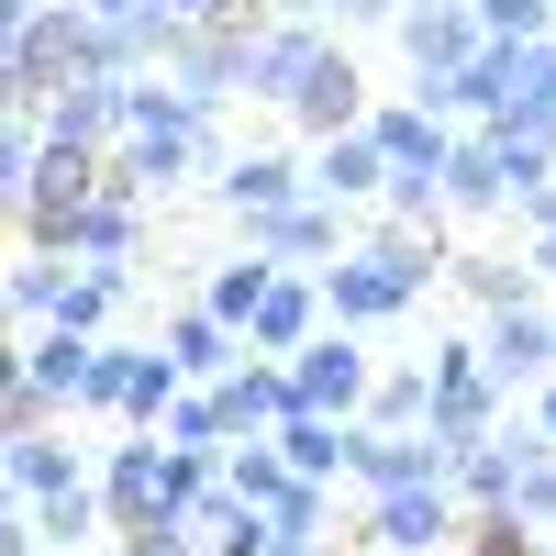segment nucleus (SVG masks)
I'll return each mask as SVG.
<instances>
[{
  "mask_svg": "<svg viewBox=\"0 0 556 556\" xmlns=\"http://www.w3.org/2000/svg\"><path fill=\"white\" fill-rule=\"evenodd\" d=\"M468 501H456V479H434V490H379L367 501V556H456L468 545Z\"/></svg>",
  "mask_w": 556,
  "mask_h": 556,
  "instance_id": "obj_5",
  "label": "nucleus"
},
{
  "mask_svg": "<svg viewBox=\"0 0 556 556\" xmlns=\"http://www.w3.org/2000/svg\"><path fill=\"white\" fill-rule=\"evenodd\" d=\"M323 323H334V301H323V267H278L267 301L245 312V345H256V356H301Z\"/></svg>",
  "mask_w": 556,
  "mask_h": 556,
  "instance_id": "obj_17",
  "label": "nucleus"
},
{
  "mask_svg": "<svg viewBox=\"0 0 556 556\" xmlns=\"http://www.w3.org/2000/svg\"><path fill=\"white\" fill-rule=\"evenodd\" d=\"M256 556H323V534H290V523H267V545Z\"/></svg>",
  "mask_w": 556,
  "mask_h": 556,
  "instance_id": "obj_42",
  "label": "nucleus"
},
{
  "mask_svg": "<svg viewBox=\"0 0 556 556\" xmlns=\"http://www.w3.org/2000/svg\"><path fill=\"white\" fill-rule=\"evenodd\" d=\"M0 424H12V434H45V424H67V412H56V401H45L23 367H12V390H0Z\"/></svg>",
  "mask_w": 556,
  "mask_h": 556,
  "instance_id": "obj_38",
  "label": "nucleus"
},
{
  "mask_svg": "<svg viewBox=\"0 0 556 556\" xmlns=\"http://www.w3.org/2000/svg\"><path fill=\"white\" fill-rule=\"evenodd\" d=\"M0 78H12V112H45V101H56V89H78V78H123V45H112V23H89L78 0H56V12L12 23Z\"/></svg>",
  "mask_w": 556,
  "mask_h": 556,
  "instance_id": "obj_3",
  "label": "nucleus"
},
{
  "mask_svg": "<svg viewBox=\"0 0 556 556\" xmlns=\"http://www.w3.org/2000/svg\"><path fill=\"white\" fill-rule=\"evenodd\" d=\"M267 12H290V23H334V0H267Z\"/></svg>",
  "mask_w": 556,
  "mask_h": 556,
  "instance_id": "obj_45",
  "label": "nucleus"
},
{
  "mask_svg": "<svg viewBox=\"0 0 556 556\" xmlns=\"http://www.w3.org/2000/svg\"><path fill=\"white\" fill-rule=\"evenodd\" d=\"M445 212H513V167H501V134L490 123H468L456 134V156H445Z\"/></svg>",
  "mask_w": 556,
  "mask_h": 556,
  "instance_id": "obj_24",
  "label": "nucleus"
},
{
  "mask_svg": "<svg viewBox=\"0 0 556 556\" xmlns=\"http://www.w3.org/2000/svg\"><path fill=\"white\" fill-rule=\"evenodd\" d=\"M89 356H101V334H56V323H45V334H34V345H23L12 367H23V379H34L45 401H56L67 424H78V390H89Z\"/></svg>",
  "mask_w": 556,
  "mask_h": 556,
  "instance_id": "obj_25",
  "label": "nucleus"
},
{
  "mask_svg": "<svg viewBox=\"0 0 556 556\" xmlns=\"http://www.w3.org/2000/svg\"><path fill=\"white\" fill-rule=\"evenodd\" d=\"M534 456H556V445H545V424H534V412H513L501 434L456 445V501H468V513H513V490H523V468H534Z\"/></svg>",
  "mask_w": 556,
  "mask_h": 556,
  "instance_id": "obj_9",
  "label": "nucleus"
},
{
  "mask_svg": "<svg viewBox=\"0 0 556 556\" xmlns=\"http://www.w3.org/2000/svg\"><path fill=\"white\" fill-rule=\"evenodd\" d=\"M156 434H167V445H190V456H235V412H223V390H190Z\"/></svg>",
  "mask_w": 556,
  "mask_h": 556,
  "instance_id": "obj_32",
  "label": "nucleus"
},
{
  "mask_svg": "<svg viewBox=\"0 0 556 556\" xmlns=\"http://www.w3.org/2000/svg\"><path fill=\"white\" fill-rule=\"evenodd\" d=\"M367 112H379V101H367V78H356V56L334 45V56H323V78H312V89H301V101L278 112V123H290L301 146H334V134H356Z\"/></svg>",
  "mask_w": 556,
  "mask_h": 556,
  "instance_id": "obj_20",
  "label": "nucleus"
},
{
  "mask_svg": "<svg viewBox=\"0 0 556 556\" xmlns=\"http://www.w3.org/2000/svg\"><path fill=\"white\" fill-rule=\"evenodd\" d=\"M356 235H367V223H356L345 201H323V190H312V201H290V212H267V223H245V245H256V256H278V267H334Z\"/></svg>",
  "mask_w": 556,
  "mask_h": 556,
  "instance_id": "obj_13",
  "label": "nucleus"
},
{
  "mask_svg": "<svg viewBox=\"0 0 556 556\" xmlns=\"http://www.w3.org/2000/svg\"><path fill=\"white\" fill-rule=\"evenodd\" d=\"M167 12H178V23H256L267 0H167Z\"/></svg>",
  "mask_w": 556,
  "mask_h": 556,
  "instance_id": "obj_40",
  "label": "nucleus"
},
{
  "mask_svg": "<svg viewBox=\"0 0 556 556\" xmlns=\"http://www.w3.org/2000/svg\"><path fill=\"white\" fill-rule=\"evenodd\" d=\"M101 190H112V156H67V146H56V156H45L23 190H12L23 245H56V256H67V245H78V212L101 201Z\"/></svg>",
  "mask_w": 556,
  "mask_h": 556,
  "instance_id": "obj_4",
  "label": "nucleus"
},
{
  "mask_svg": "<svg viewBox=\"0 0 556 556\" xmlns=\"http://www.w3.org/2000/svg\"><path fill=\"white\" fill-rule=\"evenodd\" d=\"M323 56H334V23H290V12H267V23H256V56H245V101L290 112L301 89L323 78Z\"/></svg>",
  "mask_w": 556,
  "mask_h": 556,
  "instance_id": "obj_8",
  "label": "nucleus"
},
{
  "mask_svg": "<svg viewBox=\"0 0 556 556\" xmlns=\"http://www.w3.org/2000/svg\"><path fill=\"white\" fill-rule=\"evenodd\" d=\"M401 12H412V0H334V23H367V34H390Z\"/></svg>",
  "mask_w": 556,
  "mask_h": 556,
  "instance_id": "obj_41",
  "label": "nucleus"
},
{
  "mask_svg": "<svg viewBox=\"0 0 556 556\" xmlns=\"http://www.w3.org/2000/svg\"><path fill=\"white\" fill-rule=\"evenodd\" d=\"M123 101H134V134H123V156H112V190L156 201V190H190V178L212 190V167H223V112H201L167 67L134 78Z\"/></svg>",
  "mask_w": 556,
  "mask_h": 556,
  "instance_id": "obj_2",
  "label": "nucleus"
},
{
  "mask_svg": "<svg viewBox=\"0 0 556 556\" xmlns=\"http://www.w3.org/2000/svg\"><path fill=\"white\" fill-rule=\"evenodd\" d=\"M134 356H146V345H123V334H101V356H89V390H78V424H123V390H134Z\"/></svg>",
  "mask_w": 556,
  "mask_h": 556,
  "instance_id": "obj_31",
  "label": "nucleus"
},
{
  "mask_svg": "<svg viewBox=\"0 0 556 556\" xmlns=\"http://www.w3.org/2000/svg\"><path fill=\"white\" fill-rule=\"evenodd\" d=\"M212 201L235 212V223H267V212L312 201V156H290V146H235V156L212 167Z\"/></svg>",
  "mask_w": 556,
  "mask_h": 556,
  "instance_id": "obj_10",
  "label": "nucleus"
},
{
  "mask_svg": "<svg viewBox=\"0 0 556 556\" xmlns=\"http://www.w3.org/2000/svg\"><path fill=\"white\" fill-rule=\"evenodd\" d=\"M67 267H78V256H56V245H23V256H12V312L34 323V334H45L56 301H67Z\"/></svg>",
  "mask_w": 556,
  "mask_h": 556,
  "instance_id": "obj_30",
  "label": "nucleus"
},
{
  "mask_svg": "<svg viewBox=\"0 0 556 556\" xmlns=\"http://www.w3.org/2000/svg\"><path fill=\"white\" fill-rule=\"evenodd\" d=\"M112 312H123V278H101V267H67L56 334H112Z\"/></svg>",
  "mask_w": 556,
  "mask_h": 556,
  "instance_id": "obj_34",
  "label": "nucleus"
},
{
  "mask_svg": "<svg viewBox=\"0 0 556 556\" xmlns=\"http://www.w3.org/2000/svg\"><path fill=\"white\" fill-rule=\"evenodd\" d=\"M290 390H301V412H334V424H356L367 390H379V356H367L356 323H323V334L290 356Z\"/></svg>",
  "mask_w": 556,
  "mask_h": 556,
  "instance_id": "obj_7",
  "label": "nucleus"
},
{
  "mask_svg": "<svg viewBox=\"0 0 556 556\" xmlns=\"http://www.w3.org/2000/svg\"><path fill=\"white\" fill-rule=\"evenodd\" d=\"M101 501H112V534L167 523V434H134L123 424V445H101Z\"/></svg>",
  "mask_w": 556,
  "mask_h": 556,
  "instance_id": "obj_14",
  "label": "nucleus"
},
{
  "mask_svg": "<svg viewBox=\"0 0 556 556\" xmlns=\"http://www.w3.org/2000/svg\"><path fill=\"white\" fill-rule=\"evenodd\" d=\"M256 23H267V12H256ZM256 23H190V34H178V56H167V78L190 89L201 112L245 101V56H256Z\"/></svg>",
  "mask_w": 556,
  "mask_h": 556,
  "instance_id": "obj_12",
  "label": "nucleus"
},
{
  "mask_svg": "<svg viewBox=\"0 0 556 556\" xmlns=\"http://www.w3.org/2000/svg\"><path fill=\"white\" fill-rule=\"evenodd\" d=\"M523 235H556V178H545V190L523 201Z\"/></svg>",
  "mask_w": 556,
  "mask_h": 556,
  "instance_id": "obj_43",
  "label": "nucleus"
},
{
  "mask_svg": "<svg viewBox=\"0 0 556 556\" xmlns=\"http://www.w3.org/2000/svg\"><path fill=\"white\" fill-rule=\"evenodd\" d=\"M379 223H445V178H424V167H390Z\"/></svg>",
  "mask_w": 556,
  "mask_h": 556,
  "instance_id": "obj_35",
  "label": "nucleus"
},
{
  "mask_svg": "<svg viewBox=\"0 0 556 556\" xmlns=\"http://www.w3.org/2000/svg\"><path fill=\"white\" fill-rule=\"evenodd\" d=\"M523 412H534V424H545V445H556V379H545V390H534Z\"/></svg>",
  "mask_w": 556,
  "mask_h": 556,
  "instance_id": "obj_46",
  "label": "nucleus"
},
{
  "mask_svg": "<svg viewBox=\"0 0 556 556\" xmlns=\"http://www.w3.org/2000/svg\"><path fill=\"white\" fill-rule=\"evenodd\" d=\"M424 367H434V434L445 445H479V434H501L513 424V390L479 367V334H456V345H424Z\"/></svg>",
  "mask_w": 556,
  "mask_h": 556,
  "instance_id": "obj_6",
  "label": "nucleus"
},
{
  "mask_svg": "<svg viewBox=\"0 0 556 556\" xmlns=\"http://www.w3.org/2000/svg\"><path fill=\"white\" fill-rule=\"evenodd\" d=\"M67 256L134 290V278H146V201H134V190H101V201L78 212V245H67Z\"/></svg>",
  "mask_w": 556,
  "mask_h": 556,
  "instance_id": "obj_18",
  "label": "nucleus"
},
{
  "mask_svg": "<svg viewBox=\"0 0 556 556\" xmlns=\"http://www.w3.org/2000/svg\"><path fill=\"white\" fill-rule=\"evenodd\" d=\"M312 190L323 201H345V212H367V201H379L390 190V146H379V134H334V146H312Z\"/></svg>",
  "mask_w": 556,
  "mask_h": 556,
  "instance_id": "obj_23",
  "label": "nucleus"
},
{
  "mask_svg": "<svg viewBox=\"0 0 556 556\" xmlns=\"http://www.w3.org/2000/svg\"><path fill=\"white\" fill-rule=\"evenodd\" d=\"M89 23H134V12H156V0H78Z\"/></svg>",
  "mask_w": 556,
  "mask_h": 556,
  "instance_id": "obj_44",
  "label": "nucleus"
},
{
  "mask_svg": "<svg viewBox=\"0 0 556 556\" xmlns=\"http://www.w3.org/2000/svg\"><path fill=\"white\" fill-rule=\"evenodd\" d=\"M101 479V445H67V424H45V434H12V501L34 513V501H67Z\"/></svg>",
  "mask_w": 556,
  "mask_h": 556,
  "instance_id": "obj_19",
  "label": "nucleus"
},
{
  "mask_svg": "<svg viewBox=\"0 0 556 556\" xmlns=\"http://www.w3.org/2000/svg\"><path fill=\"white\" fill-rule=\"evenodd\" d=\"M356 424H379V434H434V367L412 356V367H379V390H367Z\"/></svg>",
  "mask_w": 556,
  "mask_h": 556,
  "instance_id": "obj_28",
  "label": "nucleus"
},
{
  "mask_svg": "<svg viewBox=\"0 0 556 556\" xmlns=\"http://www.w3.org/2000/svg\"><path fill=\"white\" fill-rule=\"evenodd\" d=\"M456 556H545V534H534L523 513H479V523H468V545H456Z\"/></svg>",
  "mask_w": 556,
  "mask_h": 556,
  "instance_id": "obj_36",
  "label": "nucleus"
},
{
  "mask_svg": "<svg viewBox=\"0 0 556 556\" xmlns=\"http://www.w3.org/2000/svg\"><path fill=\"white\" fill-rule=\"evenodd\" d=\"M267 278H278V256H256V245H245V256H223V267H212V290H201V301H212V312L245 334V312L267 301Z\"/></svg>",
  "mask_w": 556,
  "mask_h": 556,
  "instance_id": "obj_33",
  "label": "nucleus"
},
{
  "mask_svg": "<svg viewBox=\"0 0 556 556\" xmlns=\"http://www.w3.org/2000/svg\"><path fill=\"white\" fill-rule=\"evenodd\" d=\"M367 134L390 146V167H424V178H445V156H456V134H468V123H445L434 101H412V89H401V101H379V112H367Z\"/></svg>",
  "mask_w": 556,
  "mask_h": 556,
  "instance_id": "obj_22",
  "label": "nucleus"
},
{
  "mask_svg": "<svg viewBox=\"0 0 556 556\" xmlns=\"http://www.w3.org/2000/svg\"><path fill=\"white\" fill-rule=\"evenodd\" d=\"M301 468H290V456H278V434H245L235 456H223V490H235V501H256V513H278V490H290Z\"/></svg>",
  "mask_w": 556,
  "mask_h": 556,
  "instance_id": "obj_29",
  "label": "nucleus"
},
{
  "mask_svg": "<svg viewBox=\"0 0 556 556\" xmlns=\"http://www.w3.org/2000/svg\"><path fill=\"white\" fill-rule=\"evenodd\" d=\"M424 290H445V223H367V235L323 267V301H334V323H356V334L412 323Z\"/></svg>",
  "mask_w": 556,
  "mask_h": 556,
  "instance_id": "obj_1",
  "label": "nucleus"
},
{
  "mask_svg": "<svg viewBox=\"0 0 556 556\" xmlns=\"http://www.w3.org/2000/svg\"><path fill=\"white\" fill-rule=\"evenodd\" d=\"M156 345H167L178 367H190V390H212V379H235V367L256 356V345H245V334H235V323H223L212 301H190V312H167V323H156Z\"/></svg>",
  "mask_w": 556,
  "mask_h": 556,
  "instance_id": "obj_21",
  "label": "nucleus"
},
{
  "mask_svg": "<svg viewBox=\"0 0 556 556\" xmlns=\"http://www.w3.org/2000/svg\"><path fill=\"white\" fill-rule=\"evenodd\" d=\"M513 513H523L534 534H556V456H534V468H523V490H513Z\"/></svg>",
  "mask_w": 556,
  "mask_h": 556,
  "instance_id": "obj_39",
  "label": "nucleus"
},
{
  "mask_svg": "<svg viewBox=\"0 0 556 556\" xmlns=\"http://www.w3.org/2000/svg\"><path fill=\"white\" fill-rule=\"evenodd\" d=\"M278 456H290L301 479H356V424H334V412H290V424H278Z\"/></svg>",
  "mask_w": 556,
  "mask_h": 556,
  "instance_id": "obj_26",
  "label": "nucleus"
},
{
  "mask_svg": "<svg viewBox=\"0 0 556 556\" xmlns=\"http://www.w3.org/2000/svg\"><path fill=\"white\" fill-rule=\"evenodd\" d=\"M390 45H401L412 78H456V67L490 45V23H479V0H412V12L390 23Z\"/></svg>",
  "mask_w": 556,
  "mask_h": 556,
  "instance_id": "obj_11",
  "label": "nucleus"
},
{
  "mask_svg": "<svg viewBox=\"0 0 556 556\" xmlns=\"http://www.w3.org/2000/svg\"><path fill=\"white\" fill-rule=\"evenodd\" d=\"M479 367H490V379L501 390H545L556 379V312L545 301H523V312H479Z\"/></svg>",
  "mask_w": 556,
  "mask_h": 556,
  "instance_id": "obj_15",
  "label": "nucleus"
},
{
  "mask_svg": "<svg viewBox=\"0 0 556 556\" xmlns=\"http://www.w3.org/2000/svg\"><path fill=\"white\" fill-rule=\"evenodd\" d=\"M456 479V445L445 434H379V424H356V501H379V490H434Z\"/></svg>",
  "mask_w": 556,
  "mask_h": 556,
  "instance_id": "obj_16",
  "label": "nucleus"
},
{
  "mask_svg": "<svg viewBox=\"0 0 556 556\" xmlns=\"http://www.w3.org/2000/svg\"><path fill=\"white\" fill-rule=\"evenodd\" d=\"M479 23L501 45H534V34H556V0H479Z\"/></svg>",
  "mask_w": 556,
  "mask_h": 556,
  "instance_id": "obj_37",
  "label": "nucleus"
},
{
  "mask_svg": "<svg viewBox=\"0 0 556 556\" xmlns=\"http://www.w3.org/2000/svg\"><path fill=\"white\" fill-rule=\"evenodd\" d=\"M445 290H468L479 312H523V301H545V267L534 256H445Z\"/></svg>",
  "mask_w": 556,
  "mask_h": 556,
  "instance_id": "obj_27",
  "label": "nucleus"
}]
</instances>
